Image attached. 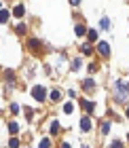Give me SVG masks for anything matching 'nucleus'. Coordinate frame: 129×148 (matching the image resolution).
Segmentation results:
<instances>
[{
    "instance_id": "1",
    "label": "nucleus",
    "mask_w": 129,
    "mask_h": 148,
    "mask_svg": "<svg viewBox=\"0 0 129 148\" xmlns=\"http://www.w3.org/2000/svg\"><path fill=\"white\" fill-rule=\"evenodd\" d=\"M117 93H119V99H123L127 93H129V83H123V80H119V83H117Z\"/></svg>"
},
{
    "instance_id": "2",
    "label": "nucleus",
    "mask_w": 129,
    "mask_h": 148,
    "mask_svg": "<svg viewBox=\"0 0 129 148\" xmlns=\"http://www.w3.org/2000/svg\"><path fill=\"white\" fill-rule=\"evenodd\" d=\"M32 95H34V99H36V102H43V99L47 97L45 87H34V89H32Z\"/></svg>"
},
{
    "instance_id": "3",
    "label": "nucleus",
    "mask_w": 129,
    "mask_h": 148,
    "mask_svg": "<svg viewBox=\"0 0 129 148\" xmlns=\"http://www.w3.org/2000/svg\"><path fill=\"white\" fill-rule=\"evenodd\" d=\"M97 51H99V55L108 57V55H110V45H108V42H99L97 45Z\"/></svg>"
},
{
    "instance_id": "4",
    "label": "nucleus",
    "mask_w": 129,
    "mask_h": 148,
    "mask_svg": "<svg viewBox=\"0 0 129 148\" xmlns=\"http://www.w3.org/2000/svg\"><path fill=\"white\" fill-rule=\"evenodd\" d=\"M80 129H83V131H91V119L89 116L80 119Z\"/></svg>"
},
{
    "instance_id": "5",
    "label": "nucleus",
    "mask_w": 129,
    "mask_h": 148,
    "mask_svg": "<svg viewBox=\"0 0 129 148\" xmlns=\"http://www.w3.org/2000/svg\"><path fill=\"white\" fill-rule=\"evenodd\" d=\"M83 89H85L87 93H89V91L95 89V83H93V80H85V83H83Z\"/></svg>"
},
{
    "instance_id": "6",
    "label": "nucleus",
    "mask_w": 129,
    "mask_h": 148,
    "mask_svg": "<svg viewBox=\"0 0 129 148\" xmlns=\"http://www.w3.org/2000/svg\"><path fill=\"white\" fill-rule=\"evenodd\" d=\"M13 13H15V17H23V13H25L23 4H17V6H15V11H13Z\"/></svg>"
},
{
    "instance_id": "7",
    "label": "nucleus",
    "mask_w": 129,
    "mask_h": 148,
    "mask_svg": "<svg viewBox=\"0 0 129 148\" xmlns=\"http://www.w3.org/2000/svg\"><path fill=\"white\" fill-rule=\"evenodd\" d=\"M9 17H11V13H9V11H4V9L0 11V21H2V23L9 21Z\"/></svg>"
},
{
    "instance_id": "8",
    "label": "nucleus",
    "mask_w": 129,
    "mask_h": 148,
    "mask_svg": "<svg viewBox=\"0 0 129 148\" xmlns=\"http://www.w3.org/2000/svg\"><path fill=\"white\" fill-rule=\"evenodd\" d=\"M87 38H89L91 42H93V40H97V32L95 30H89V32H87Z\"/></svg>"
},
{
    "instance_id": "9",
    "label": "nucleus",
    "mask_w": 129,
    "mask_h": 148,
    "mask_svg": "<svg viewBox=\"0 0 129 148\" xmlns=\"http://www.w3.org/2000/svg\"><path fill=\"white\" fill-rule=\"evenodd\" d=\"M38 47H40V42H38L36 38H32V40H30V49H34V51H38Z\"/></svg>"
},
{
    "instance_id": "10",
    "label": "nucleus",
    "mask_w": 129,
    "mask_h": 148,
    "mask_svg": "<svg viewBox=\"0 0 129 148\" xmlns=\"http://www.w3.org/2000/svg\"><path fill=\"white\" fill-rule=\"evenodd\" d=\"M9 131H11V133H17V131H19V125H17V123H9Z\"/></svg>"
},
{
    "instance_id": "11",
    "label": "nucleus",
    "mask_w": 129,
    "mask_h": 148,
    "mask_svg": "<svg viewBox=\"0 0 129 148\" xmlns=\"http://www.w3.org/2000/svg\"><path fill=\"white\" fill-rule=\"evenodd\" d=\"M51 133H53V136H55V133H59V123H57V121L51 125Z\"/></svg>"
},
{
    "instance_id": "12",
    "label": "nucleus",
    "mask_w": 129,
    "mask_h": 148,
    "mask_svg": "<svg viewBox=\"0 0 129 148\" xmlns=\"http://www.w3.org/2000/svg\"><path fill=\"white\" fill-rule=\"evenodd\" d=\"M83 106H85V110H87V112H93V108H95V106H93L91 102H83Z\"/></svg>"
},
{
    "instance_id": "13",
    "label": "nucleus",
    "mask_w": 129,
    "mask_h": 148,
    "mask_svg": "<svg viewBox=\"0 0 129 148\" xmlns=\"http://www.w3.org/2000/svg\"><path fill=\"white\" fill-rule=\"evenodd\" d=\"M59 97H62V93H59L57 89H55V91H53V93H51V99H53V102H57V99H59Z\"/></svg>"
},
{
    "instance_id": "14",
    "label": "nucleus",
    "mask_w": 129,
    "mask_h": 148,
    "mask_svg": "<svg viewBox=\"0 0 129 148\" xmlns=\"http://www.w3.org/2000/svg\"><path fill=\"white\" fill-rule=\"evenodd\" d=\"M72 110H74L72 104H66V106H64V112H66V114H72Z\"/></svg>"
},
{
    "instance_id": "15",
    "label": "nucleus",
    "mask_w": 129,
    "mask_h": 148,
    "mask_svg": "<svg viewBox=\"0 0 129 148\" xmlns=\"http://www.w3.org/2000/svg\"><path fill=\"white\" fill-rule=\"evenodd\" d=\"M110 148H123V142H121V140H114V142L110 144Z\"/></svg>"
},
{
    "instance_id": "16",
    "label": "nucleus",
    "mask_w": 129,
    "mask_h": 148,
    "mask_svg": "<svg viewBox=\"0 0 129 148\" xmlns=\"http://www.w3.org/2000/svg\"><path fill=\"white\" fill-rule=\"evenodd\" d=\"M9 146H11V148H19V140H17V138H13L11 142H9Z\"/></svg>"
},
{
    "instance_id": "17",
    "label": "nucleus",
    "mask_w": 129,
    "mask_h": 148,
    "mask_svg": "<svg viewBox=\"0 0 129 148\" xmlns=\"http://www.w3.org/2000/svg\"><path fill=\"white\" fill-rule=\"evenodd\" d=\"M85 32H87V30H85V25H76V34H78V36H83Z\"/></svg>"
},
{
    "instance_id": "18",
    "label": "nucleus",
    "mask_w": 129,
    "mask_h": 148,
    "mask_svg": "<svg viewBox=\"0 0 129 148\" xmlns=\"http://www.w3.org/2000/svg\"><path fill=\"white\" fill-rule=\"evenodd\" d=\"M110 131V123H102V133H108Z\"/></svg>"
},
{
    "instance_id": "19",
    "label": "nucleus",
    "mask_w": 129,
    "mask_h": 148,
    "mask_svg": "<svg viewBox=\"0 0 129 148\" xmlns=\"http://www.w3.org/2000/svg\"><path fill=\"white\" fill-rule=\"evenodd\" d=\"M83 53L85 55H91V45H83Z\"/></svg>"
},
{
    "instance_id": "20",
    "label": "nucleus",
    "mask_w": 129,
    "mask_h": 148,
    "mask_svg": "<svg viewBox=\"0 0 129 148\" xmlns=\"http://www.w3.org/2000/svg\"><path fill=\"white\" fill-rule=\"evenodd\" d=\"M49 146H51V142H49L47 138H45V140H40V148H49Z\"/></svg>"
},
{
    "instance_id": "21",
    "label": "nucleus",
    "mask_w": 129,
    "mask_h": 148,
    "mask_svg": "<svg viewBox=\"0 0 129 148\" xmlns=\"http://www.w3.org/2000/svg\"><path fill=\"white\" fill-rule=\"evenodd\" d=\"M102 28L108 30V28H110V21H108V19H102Z\"/></svg>"
},
{
    "instance_id": "22",
    "label": "nucleus",
    "mask_w": 129,
    "mask_h": 148,
    "mask_svg": "<svg viewBox=\"0 0 129 148\" xmlns=\"http://www.w3.org/2000/svg\"><path fill=\"white\" fill-rule=\"evenodd\" d=\"M23 32H25V25L19 23V25H17V34H23Z\"/></svg>"
},
{
    "instance_id": "23",
    "label": "nucleus",
    "mask_w": 129,
    "mask_h": 148,
    "mask_svg": "<svg viewBox=\"0 0 129 148\" xmlns=\"http://www.w3.org/2000/svg\"><path fill=\"white\" fill-rule=\"evenodd\" d=\"M74 68H80V59H74V62H72V70Z\"/></svg>"
},
{
    "instance_id": "24",
    "label": "nucleus",
    "mask_w": 129,
    "mask_h": 148,
    "mask_svg": "<svg viewBox=\"0 0 129 148\" xmlns=\"http://www.w3.org/2000/svg\"><path fill=\"white\" fill-rule=\"evenodd\" d=\"M11 112H15V114H17V112H19V106H17V104H13V106H11Z\"/></svg>"
},
{
    "instance_id": "25",
    "label": "nucleus",
    "mask_w": 129,
    "mask_h": 148,
    "mask_svg": "<svg viewBox=\"0 0 129 148\" xmlns=\"http://www.w3.org/2000/svg\"><path fill=\"white\" fill-rule=\"evenodd\" d=\"M70 4H74V6H78V4H80V0H70Z\"/></svg>"
},
{
    "instance_id": "26",
    "label": "nucleus",
    "mask_w": 129,
    "mask_h": 148,
    "mask_svg": "<svg viewBox=\"0 0 129 148\" xmlns=\"http://www.w3.org/2000/svg\"><path fill=\"white\" fill-rule=\"evenodd\" d=\"M62 148H70V144H62Z\"/></svg>"
},
{
    "instance_id": "27",
    "label": "nucleus",
    "mask_w": 129,
    "mask_h": 148,
    "mask_svg": "<svg viewBox=\"0 0 129 148\" xmlns=\"http://www.w3.org/2000/svg\"><path fill=\"white\" fill-rule=\"evenodd\" d=\"M127 116H129V108H127Z\"/></svg>"
}]
</instances>
